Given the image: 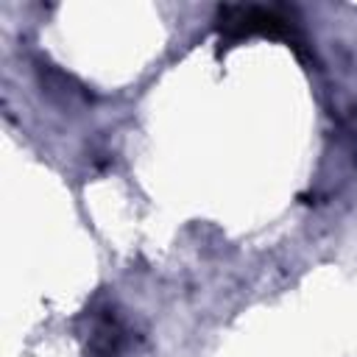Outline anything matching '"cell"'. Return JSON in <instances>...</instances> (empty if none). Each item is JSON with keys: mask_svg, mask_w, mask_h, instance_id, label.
Here are the masks:
<instances>
[{"mask_svg": "<svg viewBox=\"0 0 357 357\" xmlns=\"http://www.w3.org/2000/svg\"><path fill=\"white\" fill-rule=\"evenodd\" d=\"M218 33L229 42H237L251 33H265V36H284L296 42L293 28L287 25L284 17H279L271 8L259 6H223L218 11Z\"/></svg>", "mask_w": 357, "mask_h": 357, "instance_id": "cell-1", "label": "cell"}, {"mask_svg": "<svg viewBox=\"0 0 357 357\" xmlns=\"http://www.w3.org/2000/svg\"><path fill=\"white\" fill-rule=\"evenodd\" d=\"M123 349V326L112 315V310H103V315L95 321L92 329V351L95 357H117Z\"/></svg>", "mask_w": 357, "mask_h": 357, "instance_id": "cell-2", "label": "cell"}]
</instances>
